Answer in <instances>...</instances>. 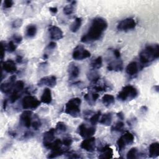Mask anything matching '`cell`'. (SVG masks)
Here are the masks:
<instances>
[{
	"instance_id": "1",
	"label": "cell",
	"mask_w": 159,
	"mask_h": 159,
	"mask_svg": "<svg viewBox=\"0 0 159 159\" xmlns=\"http://www.w3.org/2000/svg\"><path fill=\"white\" fill-rule=\"evenodd\" d=\"M107 26V22L103 17L94 18L87 32L81 37L80 41L83 43H91L99 40Z\"/></svg>"
},
{
	"instance_id": "2",
	"label": "cell",
	"mask_w": 159,
	"mask_h": 159,
	"mask_svg": "<svg viewBox=\"0 0 159 159\" xmlns=\"http://www.w3.org/2000/svg\"><path fill=\"white\" fill-rule=\"evenodd\" d=\"M139 65L140 69L150 65L159 57V45L158 43L146 45L139 53Z\"/></svg>"
},
{
	"instance_id": "3",
	"label": "cell",
	"mask_w": 159,
	"mask_h": 159,
	"mask_svg": "<svg viewBox=\"0 0 159 159\" xmlns=\"http://www.w3.org/2000/svg\"><path fill=\"white\" fill-rule=\"evenodd\" d=\"M81 100L80 98H71L66 103L64 112L73 117H78L81 114Z\"/></svg>"
},
{
	"instance_id": "4",
	"label": "cell",
	"mask_w": 159,
	"mask_h": 159,
	"mask_svg": "<svg viewBox=\"0 0 159 159\" xmlns=\"http://www.w3.org/2000/svg\"><path fill=\"white\" fill-rule=\"evenodd\" d=\"M138 94L137 89L130 84H128L124 86L118 93L117 99L120 101H130L136 98Z\"/></svg>"
},
{
	"instance_id": "5",
	"label": "cell",
	"mask_w": 159,
	"mask_h": 159,
	"mask_svg": "<svg viewBox=\"0 0 159 159\" xmlns=\"http://www.w3.org/2000/svg\"><path fill=\"white\" fill-rule=\"evenodd\" d=\"M134 141V137L133 134L128 131L122 135L117 140L116 144L119 152L123 151L126 146L131 145Z\"/></svg>"
},
{
	"instance_id": "6",
	"label": "cell",
	"mask_w": 159,
	"mask_h": 159,
	"mask_svg": "<svg viewBox=\"0 0 159 159\" xmlns=\"http://www.w3.org/2000/svg\"><path fill=\"white\" fill-rule=\"evenodd\" d=\"M41 101L34 96L30 94L24 96L21 101V105L24 109H35L40 105Z\"/></svg>"
},
{
	"instance_id": "7",
	"label": "cell",
	"mask_w": 159,
	"mask_h": 159,
	"mask_svg": "<svg viewBox=\"0 0 159 159\" xmlns=\"http://www.w3.org/2000/svg\"><path fill=\"white\" fill-rule=\"evenodd\" d=\"M137 25L135 20L132 17H127L120 20L117 25V29L119 31L127 32L134 29Z\"/></svg>"
},
{
	"instance_id": "8",
	"label": "cell",
	"mask_w": 159,
	"mask_h": 159,
	"mask_svg": "<svg viewBox=\"0 0 159 159\" xmlns=\"http://www.w3.org/2000/svg\"><path fill=\"white\" fill-rule=\"evenodd\" d=\"M90 56L91 53L81 45H77L72 52V57L75 60H83Z\"/></svg>"
},
{
	"instance_id": "9",
	"label": "cell",
	"mask_w": 159,
	"mask_h": 159,
	"mask_svg": "<svg viewBox=\"0 0 159 159\" xmlns=\"http://www.w3.org/2000/svg\"><path fill=\"white\" fill-rule=\"evenodd\" d=\"M32 120L33 112L30 110H25L20 116V124L25 128L29 129L32 126Z\"/></svg>"
},
{
	"instance_id": "10",
	"label": "cell",
	"mask_w": 159,
	"mask_h": 159,
	"mask_svg": "<svg viewBox=\"0 0 159 159\" xmlns=\"http://www.w3.org/2000/svg\"><path fill=\"white\" fill-rule=\"evenodd\" d=\"M123 61L121 60V58H117L114 56V58L109 60L107 65V69L109 71H121L123 70Z\"/></svg>"
},
{
	"instance_id": "11",
	"label": "cell",
	"mask_w": 159,
	"mask_h": 159,
	"mask_svg": "<svg viewBox=\"0 0 159 159\" xmlns=\"http://www.w3.org/2000/svg\"><path fill=\"white\" fill-rule=\"evenodd\" d=\"M78 132L81 137L86 139L92 137L95 134L96 128L94 127H88L84 124L82 123L78 127Z\"/></svg>"
},
{
	"instance_id": "12",
	"label": "cell",
	"mask_w": 159,
	"mask_h": 159,
	"mask_svg": "<svg viewBox=\"0 0 159 159\" xmlns=\"http://www.w3.org/2000/svg\"><path fill=\"white\" fill-rule=\"evenodd\" d=\"M57 84V77L54 75L45 76L39 80L37 83V85L40 87L44 86H48L49 88L55 87Z\"/></svg>"
},
{
	"instance_id": "13",
	"label": "cell",
	"mask_w": 159,
	"mask_h": 159,
	"mask_svg": "<svg viewBox=\"0 0 159 159\" xmlns=\"http://www.w3.org/2000/svg\"><path fill=\"white\" fill-rule=\"evenodd\" d=\"M16 76L12 75L9 77L7 81L1 83L0 86L1 91L2 93L6 94L10 93L13 89L14 84L16 83Z\"/></svg>"
},
{
	"instance_id": "14",
	"label": "cell",
	"mask_w": 159,
	"mask_h": 159,
	"mask_svg": "<svg viewBox=\"0 0 159 159\" xmlns=\"http://www.w3.org/2000/svg\"><path fill=\"white\" fill-rule=\"evenodd\" d=\"M80 148L88 152H94L96 148V139L93 137L85 139L80 143Z\"/></svg>"
},
{
	"instance_id": "15",
	"label": "cell",
	"mask_w": 159,
	"mask_h": 159,
	"mask_svg": "<svg viewBox=\"0 0 159 159\" xmlns=\"http://www.w3.org/2000/svg\"><path fill=\"white\" fill-rule=\"evenodd\" d=\"M56 130L54 128H52L45 132L43 135V144L46 148H48L50 143L55 140V135Z\"/></svg>"
},
{
	"instance_id": "16",
	"label": "cell",
	"mask_w": 159,
	"mask_h": 159,
	"mask_svg": "<svg viewBox=\"0 0 159 159\" xmlns=\"http://www.w3.org/2000/svg\"><path fill=\"white\" fill-rule=\"evenodd\" d=\"M50 38L53 40H58L63 37V33L61 29L56 26L52 25L48 28Z\"/></svg>"
},
{
	"instance_id": "17",
	"label": "cell",
	"mask_w": 159,
	"mask_h": 159,
	"mask_svg": "<svg viewBox=\"0 0 159 159\" xmlns=\"http://www.w3.org/2000/svg\"><path fill=\"white\" fill-rule=\"evenodd\" d=\"M1 68L2 71L7 73H14L17 71V66L16 62L11 59L1 62Z\"/></svg>"
},
{
	"instance_id": "18",
	"label": "cell",
	"mask_w": 159,
	"mask_h": 159,
	"mask_svg": "<svg viewBox=\"0 0 159 159\" xmlns=\"http://www.w3.org/2000/svg\"><path fill=\"white\" fill-rule=\"evenodd\" d=\"M140 69V67L139 63L135 61H133L127 65L125 68V72L129 76H134L137 75Z\"/></svg>"
},
{
	"instance_id": "19",
	"label": "cell",
	"mask_w": 159,
	"mask_h": 159,
	"mask_svg": "<svg viewBox=\"0 0 159 159\" xmlns=\"http://www.w3.org/2000/svg\"><path fill=\"white\" fill-rule=\"evenodd\" d=\"M68 73L70 80H75L79 76L80 73V69L75 63L71 62L68 65Z\"/></svg>"
},
{
	"instance_id": "20",
	"label": "cell",
	"mask_w": 159,
	"mask_h": 159,
	"mask_svg": "<svg viewBox=\"0 0 159 159\" xmlns=\"http://www.w3.org/2000/svg\"><path fill=\"white\" fill-rule=\"evenodd\" d=\"M98 151L100 153L99 155V158H111L113 156V150L108 145L101 147L99 148Z\"/></svg>"
},
{
	"instance_id": "21",
	"label": "cell",
	"mask_w": 159,
	"mask_h": 159,
	"mask_svg": "<svg viewBox=\"0 0 159 159\" xmlns=\"http://www.w3.org/2000/svg\"><path fill=\"white\" fill-rule=\"evenodd\" d=\"M41 102L46 104H49L52 101V91L49 88H45L40 98Z\"/></svg>"
},
{
	"instance_id": "22",
	"label": "cell",
	"mask_w": 159,
	"mask_h": 159,
	"mask_svg": "<svg viewBox=\"0 0 159 159\" xmlns=\"http://www.w3.org/2000/svg\"><path fill=\"white\" fill-rule=\"evenodd\" d=\"M149 157L156 158L159 155V143L158 142L152 143L148 147Z\"/></svg>"
},
{
	"instance_id": "23",
	"label": "cell",
	"mask_w": 159,
	"mask_h": 159,
	"mask_svg": "<svg viewBox=\"0 0 159 159\" xmlns=\"http://www.w3.org/2000/svg\"><path fill=\"white\" fill-rule=\"evenodd\" d=\"M99 97V95L98 93L92 91L85 94L84 96V99L89 104V105H93L96 102Z\"/></svg>"
},
{
	"instance_id": "24",
	"label": "cell",
	"mask_w": 159,
	"mask_h": 159,
	"mask_svg": "<svg viewBox=\"0 0 159 159\" xmlns=\"http://www.w3.org/2000/svg\"><path fill=\"white\" fill-rule=\"evenodd\" d=\"M87 78L89 80V81H90L91 83L93 84H94L100 80L101 76L99 73L97 71V70L92 68L87 73Z\"/></svg>"
},
{
	"instance_id": "25",
	"label": "cell",
	"mask_w": 159,
	"mask_h": 159,
	"mask_svg": "<svg viewBox=\"0 0 159 159\" xmlns=\"http://www.w3.org/2000/svg\"><path fill=\"white\" fill-rule=\"evenodd\" d=\"M37 32V27L35 24H29L25 29V37L29 39L34 37Z\"/></svg>"
},
{
	"instance_id": "26",
	"label": "cell",
	"mask_w": 159,
	"mask_h": 159,
	"mask_svg": "<svg viewBox=\"0 0 159 159\" xmlns=\"http://www.w3.org/2000/svg\"><path fill=\"white\" fill-rule=\"evenodd\" d=\"M112 121V114L111 112H107L104 114L100 120H99V123L101 125H106V126H109L111 124Z\"/></svg>"
},
{
	"instance_id": "27",
	"label": "cell",
	"mask_w": 159,
	"mask_h": 159,
	"mask_svg": "<svg viewBox=\"0 0 159 159\" xmlns=\"http://www.w3.org/2000/svg\"><path fill=\"white\" fill-rule=\"evenodd\" d=\"M67 152H68V150H65L61 148V147H58V148H56L51 150V152L47 155V158H54L58 157L59 156H61L63 154H65Z\"/></svg>"
},
{
	"instance_id": "28",
	"label": "cell",
	"mask_w": 159,
	"mask_h": 159,
	"mask_svg": "<svg viewBox=\"0 0 159 159\" xmlns=\"http://www.w3.org/2000/svg\"><path fill=\"white\" fill-rule=\"evenodd\" d=\"M82 25V19L81 17H76L75 19L73 22L71 24L70 27V30L71 32L75 33L81 27Z\"/></svg>"
},
{
	"instance_id": "29",
	"label": "cell",
	"mask_w": 159,
	"mask_h": 159,
	"mask_svg": "<svg viewBox=\"0 0 159 159\" xmlns=\"http://www.w3.org/2000/svg\"><path fill=\"white\" fill-rule=\"evenodd\" d=\"M102 102L105 106L109 107L115 102L114 96L111 94H106L102 98Z\"/></svg>"
},
{
	"instance_id": "30",
	"label": "cell",
	"mask_w": 159,
	"mask_h": 159,
	"mask_svg": "<svg viewBox=\"0 0 159 159\" xmlns=\"http://www.w3.org/2000/svg\"><path fill=\"white\" fill-rule=\"evenodd\" d=\"M91 66L93 69L98 70L101 68L102 66V58L101 56L98 57L95 59H94L90 63Z\"/></svg>"
},
{
	"instance_id": "31",
	"label": "cell",
	"mask_w": 159,
	"mask_h": 159,
	"mask_svg": "<svg viewBox=\"0 0 159 159\" xmlns=\"http://www.w3.org/2000/svg\"><path fill=\"white\" fill-rule=\"evenodd\" d=\"M76 3V1H72L70 4H67L65 6H64V7L63 9V13L66 16L71 15V14H73L74 12V10H75V6Z\"/></svg>"
},
{
	"instance_id": "32",
	"label": "cell",
	"mask_w": 159,
	"mask_h": 159,
	"mask_svg": "<svg viewBox=\"0 0 159 159\" xmlns=\"http://www.w3.org/2000/svg\"><path fill=\"white\" fill-rule=\"evenodd\" d=\"M55 129L56 130V132L62 134V133H65L66 132L68 127L65 122L60 121L57 123V125H56V127Z\"/></svg>"
},
{
	"instance_id": "33",
	"label": "cell",
	"mask_w": 159,
	"mask_h": 159,
	"mask_svg": "<svg viewBox=\"0 0 159 159\" xmlns=\"http://www.w3.org/2000/svg\"><path fill=\"white\" fill-rule=\"evenodd\" d=\"M124 123L121 120H118L111 127V131L112 132H122L124 131Z\"/></svg>"
},
{
	"instance_id": "34",
	"label": "cell",
	"mask_w": 159,
	"mask_h": 159,
	"mask_svg": "<svg viewBox=\"0 0 159 159\" xmlns=\"http://www.w3.org/2000/svg\"><path fill=\"white\" fill-rule=\"evenodd\" d=\"M101 116V112L100 111H97L96 112L93 113V115H91V117L89 118V122L91 125H95L96 124L99 122L100 119V117Z\"/></svg>"
},
{
	"instance_id": "35",
	"label": "cell",
	"mask_w": 159,
	"mask_h": 159,
	"mask_svg": "<svg viewBox=\"0 0 159 159\" xmlns=\"http://www.w3.org/2000/svg\"><path fill=\"white\" fill-rule=\"evenodd\" d=\"M21 93L19 92L16 90L12 89V93L11 94L10 98H9V101L11 103H14L16 101H17L20 97Z\"/></svg>"
},
{
	"instance_id": "36",
	"label": "cell",
	"mask_w": 159,
	"mask_h": 159,
	"mask_svg": "<svg viewBox=\"0 0 159 159\" xmlns=\"http://www.w3.org/2000/svg\"><path fill=\"white\" fill-rule=\"evenodd\" d=\"M4 45L6 47V50L9 53H12L15 52L17 48L16 43L12 40H9L7 43L5 42Z\"/></svg>"
},
{
	"instance_id": "37",
	"label": "cell",
	"mask_w": 159,
	"mask_h": 159,
	"mask_svg": "<svg viewBox=\"0 0 159 159\" xmlns=\"http://www.w3.org/2000/svg\"><path fill=\"white\" fill-rule=\"evenodd\" d=\"M32 122V127L35 130H38L42 126V122L37 115H34V119L33 118Z\"/></svg>"
},
{
	"instance_id": "38",
	"label": "cell",
	"mask_w": 159,
	"mask_h": 159,
	"mask_svg": "<svg viewBox=\"0 0 159 159\" xmlns=\"http://www.w3.org/2000/svg\"><path fill=\"white\" fill-rule=\"evenodd\" d=\"M138 150L136 147H132L127 152L126 158H137L138 157Z\"/></svg>"
},
{
	"instance_id": "39",
	"label": "cell",
	"mask_w": 159,
	"mask_h": 159,
	"mask_svg": "<svg viewBox=\"0 0 159 159\" xmlns=\"http://www.w3.org/2000/svg\"><path fill=\"white\" fill-rule=\"evenodd\" d=\"M24 88V83L22 80H18L16 81L13 89L21 93L23 91Z\"/></svg>"
},
{
	"instance_id": "40",
	"label": "cell",
	"mask_w": 159,
	"mask_h": 159,
	"mask_svg": "<svg viewBox=\"0 0 159 159\" xmlns=\"http://www.w3.org/2000/svg\"><path fill=\"white\" fill-rule=\"evenodd\" d=\"M62 141V144L64 145L65 147H69L71 145V144L73 143V139L70 136H66L63 139Z\"/></svg>"
},
{
	"instance_id": "41",
	"label": "cell",
	"mask_w": 159,
	"mask_h": 159,
	"mask_svg": "<svg viewBox=\"0 0 159 159\" xmlns=\"http://www.w3.org/2000/svg\"><path fill=\"white\" fill-rule=\"evenodd\" d=\"M23 23V20L21 19H16L14 20L11 23V27L12 29H18L19 28Z\"/></svg>"
},
{
	"instance_id": "42",
	"label": "cell",
	"mask_w": 159,
	"mask_h": 159,
	"mask_svg": "<svg viewBox=\"0 0 159 159\" xmlns=\"http://www.w3.org/2000/svg\"><path fill=\"white\" fill-rule=\"evenodd\" d=\"M12 40L17 44H19L21 43L22 40V37L19 34H14L12 36Z\"/></svg>"
},
{
	"instance_id": "43",
	"label": "cell",
	"mask_w": 159,
	"mask_h": 159,
	"mask_svg": "<svg viewBox=\"0 0 159 159\" xmlns=\"http://www.w3.org/2000/svg\"><path fill=\"white\" fill-rule=\"evenodd\" d=\"M66 154L67 155V157L68 158H83L80 154H78V153H75V152H67L66 153Z\"/></svg>"
},
{
	"instance_id": "44",
	"label": "cell",
	"mask_w": 159,
	"mask_h": 159,
	"mask_svg": "<svg viewBox=\"0 0 159 159\" xmlns=\"http://www.w3.org/2000/svg\"><path fill=\"white\" fill-rule=\"evenodd\" d=\"M14 4V2L12 0H5V1H3L2 6H3L4 8L9 9V8L12 7Z\"/></svg>"
},
{
	"instance_id": "45",
	"label": "cell",
	"mask_w": 159,
	"mask_h": 159,
	"mask_svg": "<svg viewBox=\"0 0 159 159\" xmlns=\"http://www.w3.org/2000/svg\"><path fill=\"white\" fill-rule=\"evenodd\" d=\"M57 47V43L55 42H50L47 46L46 50H53Z\"/></svg>"
},
{
	"instance_id": "46",
	"label": "cell",
	"mask_w": 159,
	"mask_h": 159,
	"mask_svg": "<svg viewBox=\"0 0 159 159\" xmlns=\"http://www.w3.org/2000/svg\"><path fill=\"white\" fill-rule=\"evenodd\" d=\"M112 55L116 58H121L120 52L119 50H118V49H113V50H112Z\"/></svg>"
},
{
	"instance_id": "47",
	"label": "cell",
	"mask_w": 159,
	"mask_h": 159,
	"mask_svg": "<svg viewBox=\"0 0 159 159\" xmlns=\"http://www.w3.org/2000/svg\"><path fill=\"white\" fill-rule=\"evenodd\" d=\"M34 136V133L32 132V131H27L24 133V135H23V137L24 139H29V138H31Z\"/></svg>"
},
{
	"instance_id": "48",
	"label": "cell",
	"mask_w": 159,
	"mask_h": 159,
	"mask_svg": "<svg viewBox=\"0 0 159 159\" xmlns=\"http://www.w3.org/2000/svg\"><path fill=\"white\" fill-rule=\"evenodd\" d=\"M1 46H2V55H1V62H2V60L4 59V55H5V52H6V47L3 41H1Z\"/></svg>"
},
{
	"instance_id": "49",
	"label": "cell",
	"mask_w": 159,
	"mask_h": 159,
	"mask_svg": "<svg viewBox=\"0 0 159 159\" xmlns=\"http://www.w3.org/2000/svg\"><path fill=\"white\" fill-rule=\"evenodd\" d=\"M117 117L120 120H122L124 119V114H123L122 112H119L117 113Z\"/></svg>"
},
{
	"instance_id": "50",
	"label": "cell",
	"mask_w": 159,
	"mask_h": 159,
	"mask_svg": "<svg viewBox=\"0 0 159 159\" xmlns=\"http://www.w3.org/2000/svg\"><path fill=\"white\" fill-rule=\"evenodd\" d=\"M49 11L53 14H55L58 12V9L56 7H50L49 8Z\"/></svg>"
},
{
	"instance_id": "51",
	"label": "cell",
	"mask_w": 159,
	"mask_h": 159,
	"mask_svg": "<svg viewBox=\"0 0 159 159\" xmlns=\"http://www.w3.org/2000/svg\"><path fill=\"white\" fill-rule=\"evenodd\" d=\"M23 61V58L22 56L20 55H17L16 57V61L17 63H21Z\"/></svg>"
},
{
	"instance_id": "52",
	"label": "cell",
	"mask_w": 159,
	"mask_h": 159,
	"mask_svg": "<svg viewBox=\"0 0 159 159\" xmlns=\"http://www.w3.org/2000/svg\"><path fill=\"white\" fill-rule=\"evenodd\" d=\"M7 103V99H4V101H3V104H2V107H3V109H4V110H6V109Z\"/></svg>"
}]
</instances>
